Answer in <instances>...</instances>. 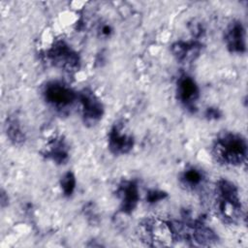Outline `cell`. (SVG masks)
<instances>
[{
    "label": "cell",
    "mask_w": 248,
    "mask_h": 248,
    "mask_svg": "<svg viewBox=\"0 0 248 248\" xmlns=\"http://www.w3.org/2000/svg\"><path fill=\"white\" fill-rule=\"evenodd\" d=\"M215 210L219 218L229 224L238 222L242 217V206L235 186L225 179L216 185Z\"/></svg>",
    "instance_id": "cell-1"
},
{
    "label": "cell",
    "mask_w": 248,
    "mask_h": 248,
    "mask_svg": "<svg viewBox=\"0 0 248 248\" xmlns=\"http://www.w3.org/2000/svg\"><path fill=\"white\" fill-rule=\"evenodd\" d=\"M247 145L245 140L233 133H226L219 137L214 145L213 153L216 159L224 164L237 166L246 158Z\"/></svg>",
    "instance_id": "cell-2"
},
{
    "label": "cell",
    "mask_w": 248,
    "mask_h": 248,
    "mask_svg": "<svg viewBox=\"0 0 248 248\" xmlns=\"http://www.w3.org/2000/svg\"><path fill=\"white\" fill-rule=\"evenodd\" d=\"M139 235L148 246H170L176 239L174 227L160 218H148L139 226Z\"/></svg>",
    "instance_id": "cell-3"
},
{
    "label": "cell",
    "mask_w": 248,
    "mask_h": 248,
    "mask_svg": "<svg viewBox=\"0 0 248 248\" xmlns=\"http://www.w3.org/2000/svg\"><path fill=\"white\" fill-rule=\"evenodd\" d=\"M45 101L59 111L68 109L76 101L77 95L66 84L60 81H51L46 83L44 88Z\"/></svg>",
    "instance_id": "cell-4"
},
{
    "label": "cell",
    "mask_w": 248,
    "mask_h": 248,
    "mask_svg": "<svg viewBox=\"0 0 248 248\" xmlns=\"http://www.w3.org/2000/svg\"><path fill=\"white\" fill-rule=\"evenodd\" d=\"M47 57L53 65L68 72L78 68L79 59L78 54L63 42L55 43L48 50Z\"/></svg>",
    "instance_id": "cell-5"
},
{
    "label": "cell",
    "mask_w": 248,
    "mask_h": 248,
    "mask_svg": "<svg viewBox=\"0 0 248 248\" xmlns=\"http://www.w3.org/2000/svg\"><path fill=\"white\" fill-rule=\"evenodd\" d=\"M81 104L82 115L84 121L88 124H95L103 115V105L98 97L88 89L82 90L78 95Z\"/></svg>",
    "instance_id": "cell-6"
},
{
    "label": "cell",
    "mask_w": 248,
    "mask_h": 248,
    "mask_svg": "<svg viewBox=\"0 0 248 248\" xmlns=\"http://www.w3.org/2000/svg\"><path fill=\"white\" fill-rule=\"evenodd\" d=\"M177 97L179 101L188 108H196L199 99V87L195 80L188 76H182L177 81L176 87Z\"/></svg>",
    "instance_id": "cell-7"
},
{
    "label": "cell",
    "mask_w": 248,
    "mask_h": 248,
    "mask_svg": "<svg viewBox=\"0 0 248 248\" xmlns=\"http://www.w3.org/2000/svg\"><path fill=\"white\" fill-rule=\"evenodd\" d=\"M133 139L130 135L124 133L122 124H115L108 136V146L114 154H125L133 147Z\"/></svg>",
    "instance_id": "cell-8"
},
{
    "label": "cell",
    "mask_w": 248,
    "mask_h": 248,
    "mask_svg": "<svg viewBox=\"0 0 248 248\" xmlns=\"http://www.w3.org/2000/svg\"><path fill=\"white\" fill-rule=\"evenodd\" d=\"M118 197L121 201V209L124 212H131L139 201V189L135 182L124 181L118 188Z\"/></svg>",
    "instance_id": "cell-9"
},
{
    "label": "cell",
    "mask_w": 248,
    "mask_h": 248,
    "mask_svg": "<svg viewBox=\"0 0 248 248\" xmlns=\"http://www.w3.org/2000/svg\"><path fill=\"white\" fill-rule=\"evenodd\" d=\"M226 42L228 47L233 52H242L245 48V33L239 22H233L227 30Z\"/></svg>",
    "instance_id": "cell-10"
},
{
    "label": "cell",
    "mask_w": 248,
    "mask_h": 248,
    "mask_svg": "<svg viewBox=\"0 0 248 248\" xmlns=\"http://www.w3.org/2000/svg\"><path fill=\"white\" fill-rule=\"evenodd\" d=\"M46 155L54 162L63 164L68 158V147L61 138L53 139L46 147Z\"/></svg>",
    "instance_id": "cell-11"
},
{
    "label": "cell",
    "mask_w": 248,
    "mask_h": 248,
    "mask_svg": "<svg viewBox=\"0 0 248 248\" xmlns=\"http://www.w3.org/2000/svg\"><path fill=\"white\" fill-rule=\"evenodd\" d=\"M180 180H181L182 185L185 186L187 189L196 190L199 187H201V185H202L204 176H203V173L200 170L191 168V169L186 170L182 173Z\"/></svg>",
    "instance_id": "cell-12"
},
{
    "label": "cell",
    "mask_w": 248,
    "mask_h": 248,
    "mask_svg": "<svg viewBox=\"0 0 248 248\" xmlns=\"http://www.w3.org/2000/svg\"><path fill=\"white\" fill-rule=\"evenodd\" d=\"M7 137L16 144L21 143L25 140V134L22 130L21 124L17 118L9 117L5 124Z\"/></svg>",
    "instance_id": "cell-13"
},
{
    "label": "cell",
    "mask_w": 248,
    "mask_h": 248,
    "mask_svg": "<svg viewBox=\"0 0 248 248\" xmlns=\"http://www.w3.org/2000/svg\"><path fill=\"white\" fill-rule=\"evenodd\" d=\"M172 51L178 60L188 61L194 58V55L198 53L199 47L193 43H183L179 42L175 44L172 47Z\"/></svg>",
    "instance_id": "cell-14"
},
{
    "label": "cell",
    "mask_w": 248,
    "mask_h": 248,
    "mask_svg": "<svg viewBox=\"0 0 248 248\" xmlns=\"http://www.w3.org/2000/svg\"><path fill=\"white\" fill-rule=\"evenodd\" d=\"M76 186V179L73 173L68 172L66 173L61 179V188L65 195H71Z\"/></svg>",
    "instance_id": "cell-15"
},
{
    "label": "cell",
    "mask_w": 248,
    "mask_h": 248,
    "mask_svg": "<svg viewBox=\"0 0 248 248\" xmlns=\"http://www.w3.org/2000/svg\"><path fill=\"white\" fill-rule=\"evenodd\" d=\"M166 196V194H164L163 192H158V191H152L148 194V201L150 202H156L158 201H160L161 199H163Z\"/></svg>",
    "instance_id": "cell-16"
},
{
    "label": "cell",
    "mask_w": 248,
    "mask_h": 248,
    "mask_svg": "<svg viewBox=\"0 0 248 248\" xmlns=\"http://www.w3.org/2000/svg\"><path fill=\"white\" fill-rule=\"evenodd\" d=\"M219 115V112L217 109L214 108H208L207 112H206V116H208L209 118H217Z\"/></svg>",
    "instance_id": "cell-17"
}]
</instances>
